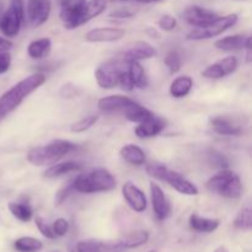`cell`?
<instances>
[{"label":"cell","mask_w":252,"mask_h":252,"mask_svg":"<svg viewBox=\"0 0 252 252\" xmlns=\"http://www.w3.org/2000/svg\"><path fill=\"white\" fill-rule=\"evenodd\" d=\"M52 48V41L47 37L44 38L36 39L32 41L27 47V54L31 57L32 59H42L47 57L51 52Z\"/></svg>","instance_id":"27"},{"label":"cell","mask_w":252,"mask_h":252,"mask_svg":"<svg viewBox=\"0 0 252 252\" xmlns=\"http://www.w3.org/2000/svg\"><path fill=\"white\" fill-rule=\"evenodd\" d=\"M2 14V1H0V16Z\"/></svg>","instance_id":"49"},{"label":"cell","mask_w":252,"mask_h":252,"mask_svg":"<svg viewBox=\"0 0 252 252\" xmlns=\"http://www.w3.org/2000/svg\"><path fill=\"white\" fill-rule=\"evenodd\" d=\"M125 37V30L118 27H97L85 34V41L90 43H106L120 41Z\"/></svg>","instance_id":"15"},{"label":"cell","mask_w":252,"mask_h":252,"mask_svg":"<svg viewBox=\"0 0 252 252\" xmlns=\"http://www.w3.org/2000/svg\"><path fill=\"white\" fill-rule=\"evenodd\" d=\"M49 252H63V251H59V250H52V251H49Z\"/></svg>","instance_id":"50"},{"label":"cell","mask_w":252,"mask_h":252,"mask_svg":"<svg viewBox=\"0 0 252 252\" xmlns=\"http://www.w3.org/2000/svg\"><path fill=\"white\" fill-rule=\"evenodd\" d=\"M189 228L192 230L197 231V233H213L220 225V220L219 219L213 218H204V217L198 216V214L193 213L189 219Z\"/></svg>","instance_id":"22"},{"label":"cell","mask_w":252,"mask_h":252,"mask_svg":"<svg viewBox=\"0 0 252 252\" xmlns=\"http://www.w3.org/2000/svg\"><path fill=\"white\" fill-rule=\"evenodd\" d=\"M128 1H134V2H140V4H155V2L164 1V0H128Z\"/></svg>","instance_id":"46"},{"label":"cell","mask_w":252,"mask_h":252,"mask_svg":"<svg viewBox=\"0 0 252 252\" xmlns=\"http://www.w3.org/2000/svg\"><path fill=\"white\" fill-rule=\"evenodd\" d=\"M118 85L121 86L123 91H132L134 89V84H133L132 78H130L129 73H128V68H125L120 74V79H118Z\"/></svg>","instance_id":"41"},{"label":"cell","mask_w":252,"mask_h":252,"mask_svg":"<svg viewBox=\"0 0 252 252\" xmlns=\"http://www.w3.org/2000/svg\"><path fill=\"white\" fill-rule=\"evenodd\" d=\"M214 252H228V251H226L225 248H219V249H217Z\"/></svg>","instance_id":"48"},{"label":"cell","mask_w":252,"mask_h":252,"mask_svg":"<svg viewBox=\"0 0 252 252\" xmlns=\"http://www.w3.org/2000/svg\"><path fill=\"white\" fill-rule=\"evenodd\" d=\"M248 44H251L250 37L245 36V34H233V36H226L218 39L214 43V47L219 51L234 52L245 49Z\"/></svg>","instance_id":"18"},{"label":"cell","mask_w":252,"mask_h":252,"mask_svg":"<svg viewBox=\"0 0 252 252\" xmlns=\"http://www.w3.org/2000/svg\"><path fill=\"white\" fill-rule=\"evenodd\" d=\"M81 169V165L75 161H65L59 162V164H53L43 172L46 179H56V177L63 176V175L70 174V172L79 171Z\"/></svg>","instance_id":"26"},{"label":"cell","mask_w":252,"mask_h":252,"mask_svg":"<svg viewBox=\"0 0 252 252\" xmlns=\"http://www.w3.org/2000/svg\"><path fill=\"white\" fill-rule=\"evenodd\" d=\"M193 88V80L191 76L182 75L175 79L170 85V95L175 98L186 97Z\"/></svg>","instance_id":"25"},{"label":"cell","mask_w":252,"mask_h":252,"mask_svg":"<svg viewBox=\"0 0 252 252\" xmlns=\"http://www.w3.org/2000/svg\"><path fill=\"white\" fill-rule=\"evenodd\" d=\"M239 66V61L236 57L229 56L225 57V58L220 59V61L216 62V63L211 64L209 66H207L203 70L202 75L207 79H213V80H217V79L225 78V76L230 75L234 71L238 69Z\"/></svg>","instance_id":"10"},{"label":"cell","mask_w":252,"mask_h":252,"mask_svg":"<svg viewBox=\"0 0 252 252\" xmlns=\"http://www.w3.org/2000/svg\"><path fill=\"white\" fill-rule=\"evenodd\" d=\"M120 241L125 250H127V249L139 248V246L145 245L149 241V233L147 230H135L133 233L126 235Z\"/></svg>","instance_id":"30"},{"label":"cell","mask_w":252,"mask_h":252,"mask_svg":"<svg viewBox=\"0 0 252 252\" xmlns=\"http://www.w3.org/2000/svg\"><path fill=\"white\" fill-rule=\"evenodd\" d=\"M61 94L64 97H74V96H78V89L76 86H70V85H64L62 88Z\"/></svg>","instance_id":"44"},{"label":"cell","mask_w":252,"mask_h":252,"mask_svg":"<svg viewBox=\"0 0 252 252\" xmlns=\"http://www.w3.org/2000/svg\"><path fill=\"white\" fill-rule=\"evenodd\" d=\"M123 69H125V65L122 62L115 61V59L105 62L96 69V83L101 89H106V90L116 88L118 85L120 74Z\"/></svg>","instance_id":"7"},{"label":"cell","mask_w":252,"mask_h":252,"mask_svg":"<svg viewBox=\"0 0 252 252\" xmlns=\"http://www.w3.org/2000/svg\"><path fill=\"white\" fill-rule=\"evenodd\" d=\"M120 1H128V0H120Z\"/></svg>","instance_id":"51"},{"label":"cell","mask_w":252,"mask_h":252,"mask_svg":"<svg viewBox=\"0 0 252 252\" xmlns=\"http://www.w3.org/2000/svg\"><path fill=\"white\" fill-rule=\"evenodd\" d=\"M165 65L171 74L179 73L182 66V58L177 51H171L165 57Z\"/></svg>","instance_id":"36"},{"label":"cell","mask_w":252,"mask_h":252,"mask_svg":"<svg viewBox=\"0 0 252 252\" xmlns=\"http://www.w3.org/2000/svg\"><path fill=\"white\" fill-rule=\"evenodd\" d=\"M51 0H27L25 16L33 27L43 25L51 15Z\"/></svg>","instance_id":"9"},{"label":"cell","mask_w":252,"mask_h":252,"mask_svg":"<svg viewBox=\"0 0 252 252\" xmlns=\"http://www.w3.org/2000/svg\"><path fill=\"white\" fill-rule=\"evenodd\" d=\"M10 65H11V56L9 52L0 53V75L6 73L10 69Z\"/></svg>","instance_id":"43"},{"label":"cell","mask_w":252,"mask_h":252,"mask_svg":"<svg viewBox=\"0 0 252 252\" xmlns=\"http://www.w3.org/2000/svg\"><path fill=\"white\" fill-rule=\"evenodd\" d=\"M166 127V122L162 118L158 116H152L147 121L142 123H138L137 128L134 129L135 135L140 139H147V138H153L159 135Z\"/></svg>","instance_id":"17"},{"label":"cell","mask_w":252,"mask_h":252,"mask_svg":"<svg viewBox=\"0 0 252 252\" xmlns=\"http://www.w3.org/2000/svg\"><path fill=\"white\" fill-rule=\"evenodd\" d=\"M12 48V42L9 39L4 38V37H0V53H4V52H9Z\"/></svg>","instance_id":"45"},{"label":"cell","mask_w":252,"mask_h":252,"mask_svg":"<svg viewBox=\"0 0 252 252\" xmlns=\"http://www.w3.org/2000/svg\"><path fill=\"white\" fill-rule=\"evenodd\" d=\"M14 248L19 252H38L43 249V244L32 236H22L15 240Z\"/></svg>","instance_id":"31"},{"label":"cell","mask_w":252,"mask_h":252,"mask_svg":"<svg viewBox=\"0 0 252 252\" xmlns=\"http://www.w3.org/2000/svg\"><path fill=\"white\" fill-rule=\"evenodd\" d=\"M219 15L213 10L206 9V7L198 6V5H192L189 6L184 11V19L187 24L193 27H204L218 19Z\"/></svg>","instance_id":"12"},{"label":"cell","mask_w":252,"mask_h":252,"mask_svg":"<svg viewBox=\"0 0 252 252\" xmlns=\"http://www.w3.org/2000/svg\"><path fill=\"white\" fill-rule=\"evenodd\" d=\"M116 179L108 170L95 169L81 174L73 180L74 189L80 193H98L110 192L116 189Z\"/></svg>","instance_id":"3"},{"label":"cell","mask_w":252,"mask_h":252,"mask_svg":"<svg viewBox=\"0 0 252 252\" xmlns=\"http://www.w3.org/2000/svg\"><path fill=\"white\" fill-rule=\"evenodd\" d=\"M97 121H98V116H88V117H84L81 118V120H79L78 122L73 123L70 127V130L73 133L86 132V130L90 129L91 127H94Z\"/></svg>","instance_id":"35"},{"label":"cell","mask_w":252,"mask_h":252,"mask_svg":"<svg viewBox=\"0 0 252 252\" xmlns=\"http://www.w3.org/2000/svg\"><path fill=\"white\" fill-rule=\"evenodd\" d=\"M75 149L76 144L70 140L54 139L46 145H39L30 149L26 158L27 161L34 166H51Z\"/></svg>","instance_id":"2"},{"label":"cell","mask_w":252,"mask_h":252,"mask_svg":"<svg viewBox=\"0 0 252 252\" xmlns=\"http://www.w3.org/2000/svg\"><path fill=\"white\" fill-rule=\"evenodd\" d=\"M133 101L134 100H132L128 96L111 95L100 98L97 102V106L103 112H113V111H123V108L130 105Z\"/></svg>","instance_id":"21"},{"label":"cell","mask_w":252,"mask_h":252,"mask_svg":"<svg viewBox=\"0 0 252 252\" xmlns=\"http://www.w3.org/2000/svg\"><path fill=\"white\" fill-rule=\"evenodd\" d=\"M208 162L212 167L219 170H225L229 167V160L224 154L216 149H211L208 153Z\"/></svg>","instance_id":"34"},{"label":"cell","mask_w":252,"mask_h":252,"mask_svg":"<svg viewBox=\"0 0 252 252\" xmlns=\"http://www.w3.org/2000/svg\"><path fill=\"white\" fill-rule=\"evenodd\" d=\"M150 196H152L153 211H154L155 217L159 220H165L169 218L172 212L171 203L159 185L154 184V182L150 184Z\"/></svg>","instance_id":"13"},{"label":"cell","mask_w":252,"mask_h":252,"mask_svg":"<svg viewBox=\"0 0 252 252\" xmlns=\"http://www.w3.org/2000/svg\"><path fill=\"white\" fill-rule=\"evenodd\" d=\"M120 154L125 161H127L130 165H135V166L145 164V160H147L144 150L134 144H127L122 147Z\"/></svg>","instance_id":"24"},{"label":"cell","mask_w":252,"mask_h":252,"mask_svg":"<svg viewBox=\"0 0 252 252\" xmlns=\"http://www.w3.org/2000/svg\"><path fill=\"white\" fill-rule=\"evenodd\" d=\"M158 51L155 47L145 41H137L130 44L125 52H123V62H139L143 59H150L157 57Z\"/></svg>","instance_id":"16"},{"label":"cell","mask_w":252,"mask_h":252,"mask_svg":"<svg viewBox=\"0 0 252 252\" xmlns=\"http://www.w3.org/2000/svg\"><path fill=\"white\" fill-rule=\"evenodd\" d=\"M234 172L230 171V170H220L218 174H216L214 176H212L211 179L207 181L206 189H208L209 192L216 194H220V192L223 191L224 186L226 185V182L230 180V177L233 176Z\"/></svg>","instance_id":"28"},{"label":"cell","mask_w":252,"mask_h":252,"mask_svg":"<svg viewBox=\"0 0 252 252\" xmlns=\"http://www.w3.org/2000/svg\"><path fill=\"white\" fill-rule=\"evenodd\" d=\"M88 0H63L61 5L59 17L66 30L76 29V21Z\"/></svg>","instance_id":"11"},{"label":"cell","mask_w":252,"mask_h":252,"mask_svg":"<svg viewBox=\"0 0 252 252\" xmlns=\"http://www.w3.org/2000/svg\"><path fill=\"white\" fill-rule=\"evenodd\" d=\"M128 73H129L130 78H132L133 84H134V88L139 89H145L149 84L148 80V76L145 74L144 68L140 65L139 62H128Z\"/></svg>","instance_id":"29"},{"label":"cell","mask_w":252,"mask_h":252,"mask_svg":"<svg viewBox=\"0 0 252 252\" xmlns=\"http://www.w3.org/2000/svg\"><path fill=\"white\" fill-rule=\"evenodd\" d=\"M211 127L216 133L220 135H229V137H239L243 133V128L240 126L231 122L229 118L218 117L211 118Z\"/></svg>","instance_id":"20"},{"label":"cell","mask_w":252,"mask_h":252,"mask_svg":"<svg viewBox=\"0 0 252 252\" xmlns=\"http://www.w3.org/2000/svg\"><path fill=\"white\" fill-rule=\"evenodd\" d=\"M107 2L108 0H88L76 21V29L102 14L107 7Z\"/></svg>","instance_id":"19"},{"label":"cell","mask_w":252,"mask_h":252,"mask_svg":"<svg viewBox=\"0 0 252 252\" xmlns=\"http://www.w3.org/2000/svg\"><path fill=\"white\" fill-rule=\"evenodd\" d=\"M147 172L149 176L169 184L172 189L185 196H197L199 193L196 185L192 184L179 172L170 170L166 165L160 162H150L149 165H147Z\"/></svg>","instance_id":"4"},{"label":"cell","mask_w":252,"mask_h":252,"mask_svg":"<svg viewBox=\"0 0 252 252\" xmlns=\"http://www.w3.org/2000/svg\"><path fill=\"white\" fill-rule=\"evenodd\" d=\"M150 252H155V251H150Z\"/></svg>","instance_id":"52"},{"label":"cell","mask_w":252,"mask_h":252,"mask_svg":"<svg viewBox=\"0 0 252 252\" xmlns=\"http://www.w3.org/2000/svg\"><path fill=\"white\" fill-rule=\"evenodd\" d=\"M239 16L236 14H229L225 16H219L209 25L204 27H194L192 31L187 33V41H202V39H211L219 36L226 30L233 27L238 22Z\"/></svg>","instance_id":"5"},{"label":"cell","mask_w":252,"mask_h":252,"mask_svg":"<svg viewBox=\"0 0 252 252\" xmlns=\"http://www.w3.org/2000/svg\"><path fill=\"white\" fill-rule=\"evenodd\" d=\"M158 24H159V27L162 30V31L171 32L176 29L177 20H176V17H174L172 15L165 14L160 17V20Z\"/></svg>","instance_id":"39"},{"label":"cell","mask_w":252,"mask_h":252,"mask_svg":"<svg viewBox=\"0 0 252 252\" xmlns=\"http://www.w3.org/2000/svg\"><path fill=\"white\" fill-rule=\"evenodd\" d=\"M74 192H75V189H74L73 181H70L69 184H66L65 186L62 187V189L56 193V197H54V203H56V206H61L68 197H70L71 194L74 193Z\"/></svg>","instance_id":"37"},{"label":"cell","mask_w":252,"mask_h":252,"mask_svg":"<svg viewBox=\"0 0 252 252\" xmlns=\"http://www.w3.org/2000/svg\"><path fill=\"white\" fill-rule=\"evenodd\" d=\"M122 244L117 241H100L95 239L81 240L69 248V252H122Z\"/></svg>","instance_id":"8"},{"label":"cell","mask_w":252,"mask_h":252,"mask_svg":"<svg viewBox=\"0 0 252 252\" xmlns=\"http://www.w3.org/2000/svg\"><path fill=\"white\" fill-rule=\"evenodd\" d=\"M122 194L128 206L137 213H142L147 209L148 201L144 192L135 184L128 181L122 186Z\"/></svg>","instance_id":"14"},{"label":"cell","mask_w":252,"mask_h":252,"mask_svg":"<svg viewBox=\"0 0 252 252\" xmlns=\"http://www.w3.org/2000/svg\"><path fill=\"white\" fill-rule=\"evenodd\" d=\"M134 15V10L129 9V7H121V9L111 12L110 17H113V19H130V17H133Z\"/></svg>","instance_id":"42"},{"label":"cell","mask_w":252,"mask_h":252,"mask_svg":"<svg viewBox=\"0 0 252 252\" xmlns=\"http://www.w3.org/2000/svg\"><path fill=\"white\" fill-rule=\"evenodd\" d=\"M7 208H9L10 213H11L15 218L19 219L20 221H24V223L30 221L32 219V217H33L32 207L27 203L10 202V203L7 204Z\"/></svg>","instance_id":"32"},{"label":"cell","mask_w":252,"mask_h":252,"mask_svg":"<svg viewBox=\"0 0 252 252\" xmlns=\"http://www.w3.org/2000/svg\"><path fill=\"white\" fill-rule=\"evenodd\" d=\"M34 223H36L38 231L44 236V238L51 239V240H53V239L56 238L53 230H52V225H49L42 217H36V218H34Z\"/></svg>","instance_id":"38"},{"label":"cell","mask_w":252,"mask_h":252,"mask_svg":"<svg viewBox=\"0 0 252 252\" xmlns=\"http://www.w3.org/2000/svg\"><path fill=\"white\" fill-rule=\"evenodd\" d=\"M123 113H125V117L133 123H142L147 121L148 118L152 117V116H154L152 111L145 108L144 106L138 103L137 101H133L130 105L123 108Z\"/></svg>","instance_id":"23"},{"label":"cell","mask_w":252,"mask_h":252,"mask_svg":"<svg viewBox=\"0 0 252 252\" xmlns=\"http://www.w3.org/2000/svg\"><path fill=\"white\" fill-rule=\"evenodd\" d=\"M52 230H53L56 238H62V236H65L66 233L69 231V223L66 219L64 218H58L53 224H52Z\"/></svg>","instance_id":"40"},{"label":"cell","mask_w":252,"mask_h":252,"mask_svg":"<svg viewBox=\"0 0 252 252\" xmlns=\"http://www.w3.org/2000/svg\"><path fill=\"white\" fill-rule=\"evenodd\" d=\"M234 226L239 230L248 231L252 228V211L249 207L243 208L234 220Z\"/></svg>","instance_id":"33"},{"label":"cell","mask_w":252,"mask_h":252,"mask_svg":"<svg viewBox=\"0 0 252 252\" xmlns=\"http://www.w3.org/2000/svg\"><path fill=\"white\" fill-rule=\"evenodd\" d=\"M25 21L24 0H11V4L0 16V31L5 37H15Z\"/></svg>","instance_id":"6"},{"label":"cell","mask_w":252,"mask_h":252,"mask_svg":"<svg viewBox=\"0 0 252 252\" xmlns=\"http://www.w3.org/2000/svg\"><path fill=\"white\" fill-rule=\"evenodd\" d=\"M46 83V75L43 73H36L26 76L15 84L11 89L0 96V122L6 116L14 112L33 91L41 88Z\"/></svg>","instance_id":"1"},{"label":"cell","mask_w":252,"mask_h":252,"mask_svg":"<svg viewBox=\"0 0 252 252\" xmlns=\"http://www.w3.org/2000/svg\"><path fill=\"white\" fill-rule=\"evenodd\" d=\"M148 33H150V34H152V36H154V34H155V36H157V37H155V38H159V37H160V34L158 33L157 30L149 29V30H148Z\"/></svg>","instance_id":"47"}]
</instances>
